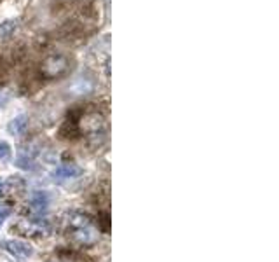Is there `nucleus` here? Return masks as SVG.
Listing matches in <instances>:
<instances>
[{
    "mask_svg": "<svg viewBox=\"0 0 279 262\" xmlns=\"http://www.w3.org/2000/svg\"><path fill=\"white\" fill-rule=\"evenodd\" d=\"M12 231L21 236H47L51 234L52 226L47 219H28L19 220L16 226H12Z\"/></svg>",
    "mask_w": 279,
    "mask_h": 262,
    "instance_id": "f257e3e1",
    "label": "nucleus"
},
{
    "mask_svg": "<svg viewBox=\"0 0 279 262\" xmlns=\"http://www.w3.org/2000/svg\"><path fill=\"white\" fill-rule=\"evenodd\" d=\"M0 247L4 248L7 253H11L12 257H18V259H28V257L34 255V248L28 243H24L21 240H7L2 241Z\"/></svg>",
    "mask_w": 279,
    "mask_h": 262,
    "instance_id": "f03ea898",
    "label": "nucleus"
},
{
    "mask_svg": "<svg viewBox=\"0 0 279 262\" xmlns=\"http://www.w3.org/2000/svg\"><path fill=\"white\" fill-rule=\"evenodd\" d=\"M68 67V61L63 56H49V58L42 63V73L46 77H58L61 75Z\"/></svg>",
    "mask_w": 279,
    "mask_h": 262,
    "instance_id": "7ed1b4c3",
    "label": "nucleus"
},
{
    "mask_svg": "<svg viewBox=\"0 0 279 262\" xmlns=\"http://www.w3.org/2000/svg\"><path fill=\"white\" fill-rule=\"evenodd\" d=\"M84 173L82 171L80 166L77 165H61L56 168L54 171H52V178L56 180V182H65V180H72V178H77L80 177V175Z\"/></svg>",
    "mask_w": 279,
    "mask_h": 262,
    "instance_id": "20e7f679",
    "label": "nucleus"
},
{
    "mask_svg": "<svg viewBox=\"0 0 279 262\" xmlns=\"http://www.w3.org/2000/svg\"><path fill=\"white\" fill-rule=\"evenodd\" d=\"M30 204L35 212H39V214H42L44 210H47V206H49L47 192L46 191H35L30 198Z\"/></svg>",
    "mask_w": 279,
    "mask_h": 262,
    "instance_id": "39448f33",
    "label": "nucleus"
},
{
    "mask_svg": "<svg viewBox=\"0 0 279 262\" xmlns=\"http://www.w3.org/2000/svg\"><path fill=\"white\" fill-rule=\"evenodd\" d=\"M26 128H28V117L26 116L14 117V119H12L9 124H7V131H9L11 135H14V137H18V135H23Z\"/></svg>",
    "mask_w": 279,
    "mask_h": 262,
    "instance_id": "423d86ee",
    "label": "nucleus"
},
{
    "mask_svg": "<svg viewBox=\"0 0 279 262\" xmlns=\"http://www.w3.org/2000/svg\"><path fill=\"white\" fill-rule=\"evenodd\" d=\"M16 166L21 168V170H34L35 168V158L32 152L28 150H19L18 152V158H16Z\"/></svg>",
    "mask_w": 279,
    "mask_h": 262,
    "instance_id": "0eeeda50",
    "label": "nucleus"
},
{
    "mask_svg": "<svg viewBox=\"0 0 279 262\" xmlns=\"http://www.w3.org/2000/svg\"><path fill=\"white\" fill-rule=\"evenodd\" d=\"M9 154H11V145L7 142L0 140V161L9 158Z\"/></svg>",
    "mask_w": 279,
    "mask_h": 262,
    "instance_id": "6e6552de",
    "label": "nucleus"
},
{
    "mask_svg": "<svg viewBox=\"0 0 279 262\" xmlns=\"http://www.w3.org/2000/svg\"><path fill=\"white\" fill-rule=\"evenodd\" d=\"M11 206L9 204H0V226H2L4 224V220L7 219V217L11 215Z\"/></svg>",
    "mask_w": 279,
    "mask_h": 262,
    "instance_id": "1a4fd4ad",
    "label": "nucleus"
},
{
    "mask_svg": "<svg viewBox=\"0 0 279 262\" xmlns=\"http://www.w3.org/2000/svg\"><path fill=\"white\" fill-rule=\"evenodd\" d=\"M7 103V96L6 95H0V107H2V105H6Z\"/></svg>",
    "mask_w": 279,
    "mask_h": 262,
    "instance_id": "9d476101",
    "label": "nucleus"
},
{
    "mask_svg": "<svg viewBox=\"0 0 279 262\" xmlns=\"http://www.w3.org/2000/svg\"><path fill=\"white\" fill-rule=\"evenodd\" d=\"M4 192H6V186H4V180L0 178V196H2Z\"/></svg>",
    "mask_w": 279,
    "mask_h": 262,
    "instance_id": "9b49d317",
    "label": "nucleus"
}]
</instances>
